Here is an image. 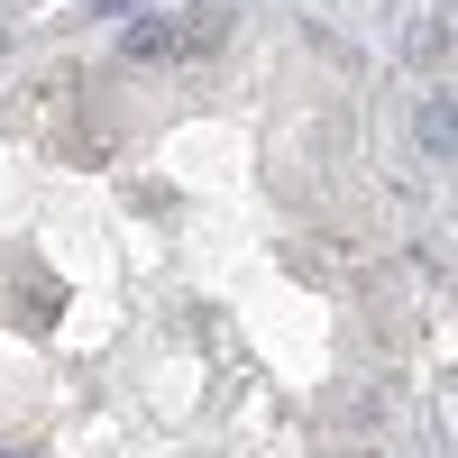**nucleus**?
I'll return each mask as SVG.
<instances>
[{
  "mask_svg": "<svg viewBox=\"0 0 458 458\" xmlns=\"http://www.w3.org/2000/svg\"><path fill=\"white\" fill-rule=\"evenodd\" d=\"M229 47V0H183V10H138L120 28L129 64H202Z\"/></svg>",
  "mask_w": 458,
  "mask_h": 458,
  "instance_id": "f257e3e1",
  "label": "nucleus"
},
{
  "mask_svg": "<svg viewBox=\"0 0 458 458\" xmlns=\"http://www.w3.org/2000/svg\"><path fill=\"white\" fill-rule=\"evenodd\" d=\"M412 138H422V157H431V165H449V92H431V101H422Z\"/></svg>",
  "mask_w": 458,
  "mask_h": 458,
  "instance_id": "f03ea898",
  "label": "nucleus"
},
{
  "mask_svg": "<svg viewBox=\"0 0 458 458\" xmlns=\"http://www.w3.org/2000/svg\"><path fill=\"white\" fill-rule=\"evenodd\" d=\"M101 10H110V19H138V0H101Z\"/></svg>",
  "mask_w": 458,
  "mask_h": 458,
  "instance_id": "7ed1b4c3",
  "label": "nucleus"
},
{
  "mask_svg": "<svg viewBox=\"0 0 458 458\" xmlns=\"http://www.w3.org/2000/svg\"><path fill=\"white\" fill-rule=\"evenodd\" d=\"M0 458H37V449H0Z\"/></svg>",
  "mask_w": 458,
  "mask_h": 458,
  "instance_id": "20e7f679",
  "label": "nucleus"
}]
</instances>
